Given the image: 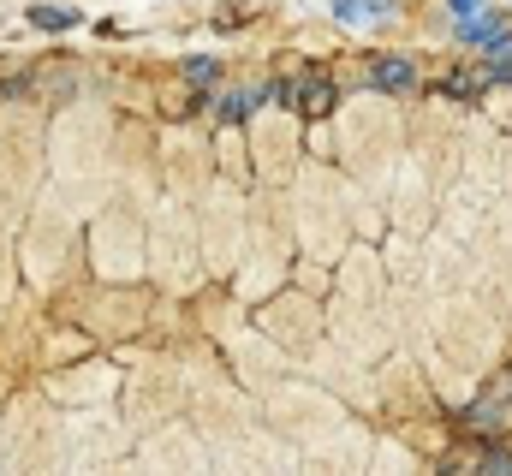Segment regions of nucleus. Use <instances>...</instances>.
<instances>
[{
	"mask_svg": "<svg viewBox=\"0 0 512 476\" xmlns=\"http://www.w3.org/2000/svg\"><path fill=\"white\" fill-rule=\"evenodd\" d=\"M292 108H304V114H328V108H334V84H328L322 72H310L304 84H292Z\"/></svg>",
	"mask_w": 512,
	"mask_h": 476,
	"instance_id": "obj_1",
	"label": "nucleus"
},
{
	"mask_svg": "<svg viewBox=\"0 0 512 476\" xmlns=\"http://www.w3.org/2000/svg\"><path fill=\"white\" fill-rule=\"evenodd\" d=\"M411 78H417V66H411V60H393V54L370 66V84H376V90H387V96H399V90H411Z\"/></svg>",
	"mask_w": 512,
	"mask_h": 476,
	"instance_id": "obj_2",
	"label": "nucleus"
},
{
	"mask_svg": "<svg viewBox=\"0 0 512 476\" xmlns=\"http://www.w3.org/2000/svg\"><path fill=\"white\" fill-rule=\"evenodd\" d=\"M387 12H393V0H334V18L352 24V30L358 24H382Z\"/></svg>",
	"mask_w": 512,
	"mask_h": 476,
	"instance_id": "obj_3",
	"label": "nucleus"
},
{
	"mask_svg": "<svg viewBox=\"0 0 512 476\" xmlns=\"http://www.w3.org/2000/svg\"><path fill=\"white\" fill-rule=\"evenodd\" d=\"M501 36V12H471L459 18V42H495Z\"/></svg>",
	"mask_w": 512,
	"mask_h": 476,
	"instance_id": "obj_4",
	"label": "nucleus"
},
{
	"mask_svg": "<svg viewBox=\"0 0 512 476\" xmlns=\"http://www.w3.org/2000/svg\"><path fill=\"white\" fill-rule=\"evenodd\" d=\"M30 24L36 30H72L78 24V6H30Z\"/></svg>",
	"mask_w": 512,
	"mask_h": 476,
	"instance_id": "obj_5",
	"label": "nucleus"
},
{
	"mask_svg": "<svg viewBox=\"0 0 512 476\" xmlns=\"http://www.w3.org/2000/svg\"><path fill=\"white\" fill-rule=\"evenodd\" d=\"M256 102H262V96H251V90H233V96H221V102H215V119H227V125H233V119L251 114Z\"/></svg>",
	"mask_w": 512,
	"mask_h": 476,
	"instance_id": "obj_6",
	"label": "nucleus"
},
{
	"mask_svg": "<svg viewBox=\"0 0 512 476\" xmlns=\"http://www.w3.org/2000/svg\"><path fill=\"white\" fill-rule=\"evenodd\" d=\"M215 72H221V66H215L209 54H191V60H185V78H191V84H215Z\"/></svg>",
	"mask_w": 512,
	"mask_h": 476,
	"instance_id": "obj_7",
	"label": "nucleus"
},
{
	"mask_svg": "<svg viewBox=\"0 0 512 476\" xmlns=\"http://www.w3.org/2000/svg\"><path fill=\"white\" fill-rule=\"evenodd\" d=\"M477 465H483V471H512V453H507V447H489Z\"/></svg>",
	"mask_w": 512,
	"mask_h": 476,
	"instance_id": "obj_8",
	"label": "nucleus"
},
{
	"mask_svg": "<svg viewBox=\"0 0 512 476\" xmlns=\"http://www.w3.org/2000/svg\"><path fill=\"white\" fill-rule=\"evenodd\" d=\"M477 6H483V0H447V12H453V18H471Z\"/></svg>",
	"mask_w": 512,
	"mask_h": 476,
	"instance_id": "obj_9",
	"label": "nucleus"
},
{
	"mask_svg": "<svg viewBox=\"0 0 512 476\" xmlns=\"http://www.w3.org/2000/svg\"><path fill=\"white\" fill-rule=\"evenodd\" d=\"M507 405H512V393H507Z\"/></svg>",
	"mask_w": 512,
	"mask_h": 476,
	"instance_id": "obj_10",
	"label": "nucleus"
}]
</instances>
